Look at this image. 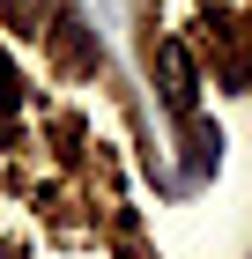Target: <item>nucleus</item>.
Wrapping results in <instances>:
<instances>
[{
	"label": "nucleus",
	"mask_w": 252,
	"mask_h": 259,
	"mask_svg": "<svg viewBox=\"0 0 252 259\" xmlns=\"http://www.w3.org/2000/svg\"><path fill=\"white\" fill-rule=\"evenodd\" d=\"M156 67H163V97H171V111H178V119H193V97H200V89H193V60H186V45L163 37V45H156Z\"/></svg>",
	"instance_id": "obj_1"
},
{
	"label": "nucleus",
	"mask_w": 252,
	"mask_h": 259,
	"mask_svg": "<svg viewBox=\"0 0 252 259\" xmlns=\"http://www.w3.org/2000/svg\"><path fill=\"white\" fill-rule=\"evenodd\" d=\"M45 15H52V0H0V22H8V30H22V37H38Z\"/></svg>",
	"instance_id": "obj_3"
},
{
	"label": "nucleus",
	"mask_w": 252,
	"mask_h": 259,
	"mask_svg": "<svg viewBox=\"0 0 252 259\" xmlns=\"http://www.w3.org/2000/svg\"><path fill=\"white\" fill-rule=\"evenodd\" d=\"M52 52L75 74H89V37H82V15H52Z\"/></svg>",
	"instance_id": "obj_2"
}]
</instances>
